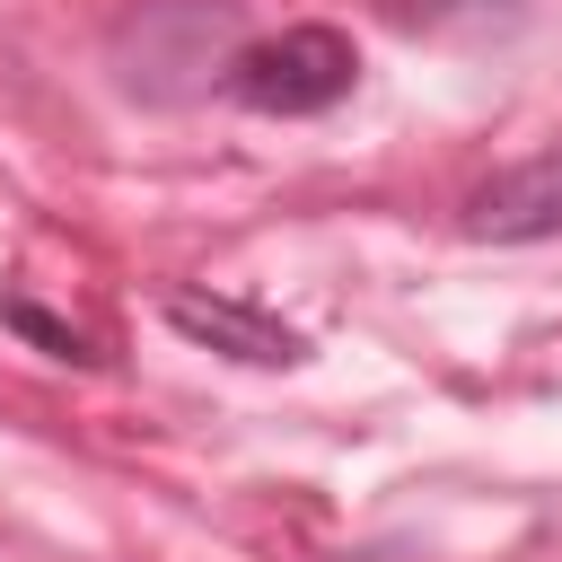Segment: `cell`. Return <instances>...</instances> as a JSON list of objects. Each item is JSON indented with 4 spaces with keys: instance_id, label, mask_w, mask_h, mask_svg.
<instances>
[{
    "instance_id": "6da1fadb",
    "label": "cell",
    "mask_w": 562,
    "mask_h": 562,
    "mask_svg": "<svg viewBox=\"0 0 562 562\" xmlns=\"http://www.w3.org/2000/svg\"><path fill=\"white\" fill-rule=\"evenodd\" d=\"M360 79V53L342 26H281V35H255L220 61V88L246 105V114H325L342 105Z\"/></svg>"
},
{
    "instance_id": "7a4b0ae2",
    "label": "cell",
    "mask_w": 562,
    "mask_h": 562,
    "mask_svg": "<svg viewBox=\"0 0 562 562\" xmlns=\"http://www.w3.org/2000/svg\"><path fill=\"white\" fill-rule=\"evenodd\" d=\"M184 342H202V351H220V360H246V369H299L307 360V334L299 325H281L272 307H255V299H220V290H167V307H158Z\"/></svg>"
},
{
    "instance_id": "3957f363",
    "label": "cell",
    "mask_w": 562,
    "mask_h": 562,
    "mask_svg": "<svg viewBox=\"0 0 562 562\" xmlns=\"http://www.w3.org/2000/svg\"><path fill=\"white\" fill-rule=\"evenodd\" d=\"M465 237L483 246H544L562 237V149H536L465 193Z\"/></svg>"
},
{
    "instance_id": "277c9868",
    "label": "cell",
    "mask_w": 562,
    "mask_h": 562,
    "mask_svg": "<svg viewBox=\"0 0 562 562\" xmlns=\"http://www.w3.org/2000/svg\"><path fill=\"white\" fill-rule=\"evenodd\" d=\"M220 35H228V0H140V18L114 26V53L140 44V70H123V79L149 97L158 61L167 70H211L220 61Z\"/></svg>"
},
{
    "instance_id": "5b68a950",
    "label": "cell",
    "mask_w": 562,
    "mask_h": 562,
    "mask_svg": "<svg viewBox=\"0 0 562 562\" xmlns=\"http://www.w3.org/2000/svg\"><path fill=\"white\" fill-rule=\"evenodd\" d=\"M0 316H9V334H26L35 351H53V360H79V369H97V342H88L79 325H61L53 307H35V299H9Z\"/></svg>"
}]
</instances>
